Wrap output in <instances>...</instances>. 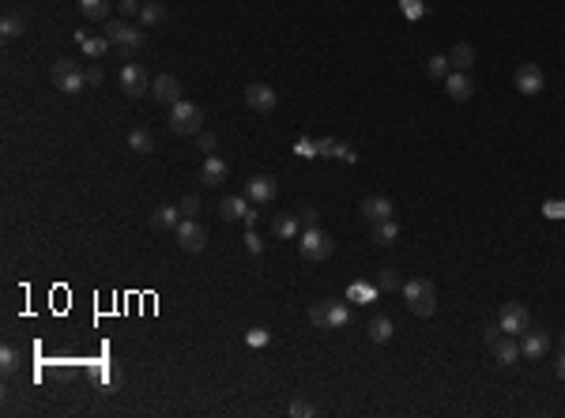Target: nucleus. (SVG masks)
I'll list each match as a JSON object with an SVG mask.
<instances>
[{
	"label": "nucleus",
	"mask_w": 565,
	"mask_h": 418,
	"mask_svg": "<svg viewBox=\"0 0 565 418\" xmlns=\"http://www.w3.org/2000/svg\"><path fill=\"white\" fill-rule=\"evenodd\" d=\"M128 147L140 151V155H151L155 151V136L147 132V128H133V132H128Z\"/></svg>",
	"instance_id": "24"
},
{
	"label": "nucleus",
	"mask_w": 565,
	"mask_h": 418,
	"mask_svg": "<svg viewBox=\"0 0 565 418\" xmlns=\"http://www.w3.org/2000/svg\"><path fill=\"white\" fill-rule=\"evenodd\" d=\"M249 207H253V204H249L245 196H227V200L219 204V215L227 219V223H234V219H245L249 215Z\"/></svg>",
	"instance_id": "20"
},
{
	"label": "nucleus",
	"mask_w": 565,
	"mask_h": 418,
	"mask_svg": "<svg viewBox=\"0 0 565 418\" xmlns=\"http://www.w3.org/2000/svg\"><path fill=\"white\" fill-rule=\"evenodd\" d=\"M449 64H452L456 72H471V64H475V46H467V42L452 46V53H449Z\"/></svg>",
	"instance_id": "22"
},
{
	"label": "nucleus",
	"mask_w": 565,
	"mask_h": 418,
	"mask_svg": "<svg viewBox=\"0 0 565 418\" xmlns=\"http://www.w3.org/2000/svg\"><path fill=\"white\" fill-rule=\"evenodd\" d=\"M403 298H407V309H411L415 317H433V309H437V286L430 279L403 283Z\"/></svg>",
	"instance_id": "2"
},
{
	"label": "nucleus",
	"mask_w": 565,
	"mask_h": 418,
	"mask_svg": "<svg viewBox=\"0 0 565 418\" xmlns=\"http://www.w3.org/2000/svg\"><path fill=\"white\" fill-rule=\"evenodd\" d=\"M351 320V309L343 302H328V328H343Z\"/></svg>",
	"instance_id": "30"
},
{
	"label": "nucleus",
	"mask_w": 565,
	"mask_h": 418,
	"mask_svg": "<svg viewBox=\"0 0 565 418\" xmlns=\"http://www.w3.org/2000/svg\"><path fill=\"white\" fill-rule=\"evenodd\" d=\"M546 350H550V335L546 332H532L528 328V332L520 335V355L524 358H543Z\"/></svg>",
	"instance_id": "15"
},
{
	"label": "nucleus",
	"mask_w": 565,
	"mask_h": 418,
	"mask_svg": "<svg viewBox=\"0 0 565 418\" xmlns=\"http://www.w3.org/2000/svg\"><path fill=\"white\" fill-rule=\"evenodd\" d=\"M392 332H396V328H392L388 317H373V320H370V339H373V343H388Z\"/></svg>",
	"instance_id": "28"
},
{
	"label": "nucleus",
	"mask_w": 565,
	"mask_h": 418,
	"mask_svg": "<svg viewBox=\"0 0 565 418\" xmlns=\"http://www.w3.org/2000/svg\"><path fill=\"white\" fill-rule=\"evenodd\" d=\"M245 102H249L256 113H271V110H275V90H271L268 83H249V87H245Z\"/></svg>",
	"instance_id": "10"
},
{
	"label": "nucleus",
	"mask_w": 565,
	"mask_h": 418,
	"mask_svg": "<svg viewBox=\"0 0 565 418\" xmlns=\"http://www.w3.org/2000/svg\"><path fill=\"white\" fill-rule=\"evenodd\" d=\"M151 95L159 98V102H166V106L181 102V83H177V75H155V80H151Z\"/></svg>",
	"instance_id": "12"
},
{
	"label": "nucleus",
	"mask_w": 565,
	"mask_h": 418,
	"mask_svg": "<svg viewBox=\"0 0 565 418\" xmlns=\"http://www.w3.org/2000/svg\"><path fill=\"white\" fill-rule=\"evenodd\" d=\"M554 373H558L561 381H565V350H561V358H558V365H554Z\"/></svg>",
	"instance_id": "47"
},
{
	"label": "nucleus",
	"mask_w": 565,
	"mask_h": 418,
	"mask_svg": "<svg viewBox=\"0 0 565 418\" xmlns=\"http://www.w3.org/2000/svg\"><path fill=\"white\" fill-rule=\"evenodd\" d=\"M268 339H271L268 328H253V332L245 335V343H249V347H268Z\"/></svg>",
	"instance_id": "35"
},
{
	"label": "nucleus",
	"mask_w": 565,
	"mask_h": 418,
	"mask_svg": "<svg viewBox=\"0 0 565 418\" xmlns=\"http://www.w3.org/2000/svg\"><path fill=\"white\" fill-rule=\"evenodd\" d=\"M497 324H502L505 335H524V332L532 328V313H528V305H520V302H505Z\"/></svg>",
	"instance_id": "6"
},
{
	"label": "nucleus",
	"mask_w": 565,
	"mask_h": 418,
	"mask_svg": "<svg viewBox=\"0 0 565 418\" xmlns=\"http://www.w3.org/2000/svg\"><path fill=\"white\" fill-rule=\"evenodd\" d=\"M245 249H249V253H253V256H256V253H264V241H260V234H256L253 226H249V230H245Z\"/></svg>",
	"instance_id": "36"
},
{
	"label": "nucleus",
	"mask_w": 565,
	"mask_h": 418,
	"mask_svg": "<svg viewBox=\"0 0 565 418\" xmlns=\"http://www.w3.org/2000/svg\"><path fill=\"white\" fill-rule=\"evenodd\" d=\"M543 215L546 219H565V200H546L543 204Z\"/></svg>",
	"instance_id": "38"
},
{
	"label": "nucleus",
	"mask_w": 565,
	"mask_h": 418,
	"mask_svg": "<svg viewBox=\"0 0 565 418\" xmlns=\"http://www.w3.org/2000/svg\"><path fill=\"white\" fill-rule=\"evenodd\" d=\"M117 83H121V90H125L128 98H140L143 90H151L147 72H143L136 61H128V64H125V68H121V75H117Z\"/></svg>",
	"instance_id": "8"
},
{
	"label": "nucleus",
	"mask_w": 565,
	"mask_h": 418,
	"mask_svg": "<svg viewBox=\"0 0 565 418\" xmlns=\"http://www.w3.org/2000/svg\"><path fill=\"white\" fill-rule=\"evenodd\" d=\"M358 211H362L366 223H380V219H392V200L388 196H366Z\"/></svg>",
	"instance_id": "13"
},
{
	"label": "nucleus",
	"mask_w": 565,
	"mask_h": 418,
	"mask_svg": "<svg viewBox=\"0 0 565 418\" xmlns=\"http://www.w3.org/2000/svg\"><path fill=\"white\" fill-rule=\"evenodd\" d=\"M309 324H317V328H328V302H317L309 309Z\"/></svg>",
	"instance_id": "33"
},
{
	"label": "nucleus",
	"mask_w": 565,
	"mask_h": 418,
	"mask_svg": "<svg viewBox=\"0 0 565 418\" xmlns=\"http://www.w3.org/2000/svg\"><path fill=\"white\" fill-rule=\"evenodd\" d=\"M227 174H230V166L219 159V155H207L204 159V166H200V181L207 189H215V185H222V181H227Z\"/></svg>",
	"instance_id": "14"
},
{
	"label": "nucleus",
	"mask_w": 565,
	"mask_h": 418,
	"mask_svg": "<svg viewBox=\"0 0 565 418\" xmlns=\"http://www.w3.org/2000/svg\"><path fill=\"white\" fill-rule=\"evenodd\" d=\"M87 19H106L110 16V0H76Z\"/></svg>",
	"instance_id": "29"
},
{
	"label": "nucleus",
	"mask_w": 565,
	"mask_h": 418,
	"mask_svg": "<svg viewBox=\"0 0 565 418\" xmlns=\"http://www.w3.org/2000/svg\"><path fill=\"white\" fill-rule=\"evenodd\" d=\"M83 75H87V83H90V87H98L102 80H106V72H102V68H98V64H95V68H87Z\"/></svg>",
	"instance_id": "42"
},
{
	"label": "nucleus",
	"mask_w": 565,
	"mask_h": 418,
	"mask_svg": "<svg viewBox=\"0 0 565 418\" xmlns=\"http://www.w3.org/2000/svg\"><path fill=\"white\" fill-rule=\"evenodd\" d=\"M19 365H23V355H19L16 347H11V343L0 347V370H4V373H16Z\"/></svg>",
	"instance_id": "31"
},
{
	"label": "nucleus",
	"mask_w": 565,
	"mask_h": 418,
	"mask_svg": "<svg viewBox=\"0 0 565 418\" xmlns=\"http://www.w3.org/2000/svg\"><path fill=\"white\" fill-rule=\"evenodd\" d=\"M517 90L520 95H539V90H543V68H539V64H520L517 68Z\"/></svg>",
	"instance_id": "11"
},
{
	"label": "nucleus",
	"mask_w": 565,
	"mask_h": 418,
	"mask_svg": "<svg viewBox=\"0 0 565 418\" xmlns=\"http://www.w3.org/2000/svg\"><path fill=\"white\" fill-rule=\"evenodd\" d=\"M181 219H185V215H181V207H170V204H166V207H155L151 226H155V230H177Z\"/></svg>",
	"instance_id": "19"
},
{
	"label": "nucleus",
	"mask_w": 565,
	"mask_h": 418,
	"mask_svg": "<svg viewBox=\"0 0 565 418\" xmlns=\"http://www.w3.org/2000/svg\"><path fill=\"white\" fill-rule=\"evenodd\" d=\"M275 192H279V189H275V181H271V177H264V174L245 181V196H249V200H253L256 207L271 204V200H275Z\"/></svg>",
	"instance_id": "9"
},
{
	"label": "nucleus",
	"mask_w": 565,
	"mask_h": 418,
	"mask_svg": "<svg viewBox=\"0 0 565 418\" xmlns=\"http://www.w3.org/2000/svg\"><path fill=\"white\" fill-rule=\"evenodd\" d=\"M291 414H294V418H309V414H313V407H309L306 399H291Z\"/></svg>",
	"instance_id": "41"
},
{
	"label": "nucleus",
	"mask_w": 565,
	"mask_h": 418,
	"mask_svg": "<svg viewBox=\"0 0 565 418\" xmlns=\"http://www.w3.org/2000/svg\"><path fill=\"white\" fill-rule=\"evenodd\" d=\"M204 128V110L196 106V102H174L170 106V132H177V136H196Z\"/></svg>",
	"instance_id": "3"
},
{
	"label": "nucleus",
	"mask_w": 565,
	"mask_h": 418,
	"mask_svg": "<svg viewBox=\"0 0 565 418\" xmlns=\"http://www.w3.org/2000/svg\"><path fill=\"white\" fill-rule=\"evenodd\" d=\"M49 75H53V90H61V95H80L83 83H87V75L80 72V64L68 61V57H57Z\"/></svg>",
	"instance_id": "4"
},
{
	"label": "nucleus",
	"mask_w": 565,
	"mask_h": 418,
	"mask_svg": "<svg viewBox=\"0 0 565 418\" xmlns=\"http://www.w3.org/2000/svg\"><path fill=\"white\" fill-rule=\"evenodd\" d=\"M298 249H301V256H306V260H328L336 245H332V238H328L321 226H306V230L298 234Z\"/></svg>",
	"instance_id": "5"
},
{
	"label": "nucleus",
	"mask_w": 565,
	"mask_h": 418,
	"mask_svg": "<svg viewBox=\"0 0 565 418\" xmlns=\"http://www.w3.org/2000/svg\"><path fill=\"white\" fill-rule=\"evenodd\" d=\"M256 219H260V211H256V207H249V215L242 219V223H245V230H249V226H256Z\"/></svg>",
	"instance_id": "46"
},
{
	"label": "nucleus",
	"mask_w": 565,
	"mask_h": 418,
	"mask_svg": "<svg viewBox=\"0 0 565 418\" xmlns=\"http://www.w3.org/2000/svg\"><path fill=\"white\" fill-rule=\"evenodd\" d=\"M561 350H565V332H561Z\"/></svg>",
	"instance_id": "48"
},
{
	"label": "nucleus",
	"mask_w": 565,
	"mask_h": 418,
	"mask_svg": "<svg viewBox=\"0 0 565 418\" xmlns=\"http://www.w3.org/2000/svg\"><path fill=\"white\" fill-rule=\"evenodd\" d=\"M301 226H317V211H313V207H301Z\"/></svg>",
	"instance_id": "43"
},
{
	"label": "nucleus",
	"mask_w": 565,
	"mask_h": 418,
	"mask_svg": "<svg viewBox=\"0 0 565 418\" xmlns=\"http://www.w3.org/2000/svg\"><path fill=\"white\" fill-rule=\"evenodd\" d=\"M449 72H452V64H449V57H445V53L426 61V75H430V80H449Z\"/></svg>",
	"instance_id": "27"
},
{
	"label": "nucleus",
	"mask_w": 565,
	"mask_h": 418,
	"mask_svg": "<svg viewBox=\"0 0 565 418\" xmlns=\"http://www.w3.org/2000/svg\"><path fill=\"white\" fill-rule=\"evenodd\" d=\"M494 358H497V362H502V365H512V362H517V358H520V347H517V343H512V339H509V335H502V339H497V343H494Z\"/></svg>",
	"instance_id": "23"
},
{
	"label": "nucleus",
	"mask_w": 565,
	"mask_h": 418,
	"mask_svg": "<svg viewBox=\"0 0 565 418\" xmlns=\"http://www.w3.org/2000/svg\"><path fill=\"white\" fill-rule=\"evenodd\" d=\"M347 294H351V298H373V291H370V286H351Z\"/></svg>",
	"instance_id": "45"
},
{
	"label": "nucleus",
	"mask_w": 565,
	"mask_h": 418,
	"mask_svg": "<svg viewBox=\"0 0 565 418\" xmlns=\"http://www.w3.org/2000/svg\"><path fill=\"white\" fill-rule=\"evenodd\" d=\"M271 230H275V238H298V234L306 230V226H301V219H298V215L286 211V215H275Z\"/></svg>",
	"instance_id": "21"
},
{
	"label": "nucleus",
	"mask_w": 565,
	"mask_h": 418,
	"mask_svg": "<svg viewBox=\"0 0 565 418\" xmlns=\"http://www.w3.org/2000/svg\"><path fill=\"white\" fill-rule=\"evenodd\" d=\"M177 207H181V215H185V219H196V211H200V196H185Z\"/></svg>",
	"instance_id": "37"
},
{
	"label": "nucleus",
	"mask_w": 565,
	"mask_h": 418,
	"mask_svg": "<svg viewBox=\"0 0 565 418\" xmlns=\"http://www.w3.org/2000/svg\"><path fill=\"white\" fill-rule=\"evenodd\" d=\"M159 23H166V4L162 0H143L140 4V27L151 31V27H159Z\"/></svg>",
	"instance_id": "17"
},
{
	"label": "nucleus",
	"mask_w": 565,
	"mask_h": 418,
	"mask_svg": "<svg viewBox=\"0 0 565 418\" xmlns=\"http://www.w3.org/2000/svg\"><path fill=\"white\" fill-rule=\"evenodd\" d=\"M76 42L83 46V53H87V57H102V53H106V49L113 46L106 34H87V31H76Z\"/></svg>",
	"instance_id": "18"
},
{
	"label": "nucleus",
	"mask_w": 565,
	"mask_h": 418,
	"mask_svg": "<svg viewBox=\"0 0 565 418\" xmlns=\"http://www.w3.org/2000/svg\"><path fill=\"white\" fill-rule=\"evenodd\" d=\"M106 38H110L117 49H121L125 61H133V57L140 53V46L147 42V31H143V27H133V23L121 16V19H113L110 27H106Z\"/></svg>",
	"instance_id": "1"
},
{
	"label": "nucleus",
	"mask_w": 565,
	"mask_h": 418,
	"mask_svg": "<svg viewBox=\"0 0 565 418\" xmlns=\"http://www.w3.org/2000/svg\"><path fill=\"white\" fill-rule=\"evenodd\" d=\"M121 16H140V0H121Z\"/></svg>",
	"instance_id": "44"
},
{
	"label": "nucleus",
	"mask_w": 565,
	"mask_h": 418,
	"mask_svg": "<svg viewBox=\"0 0 565 418\" xmlns=\"http://www.w3.org/2000/svg\"><path fill=\"white\" fill-rule=\"evenodd\" d=\"M502 335H505V332H502V324H486V328H482V343H490V347H494Z\"/></svg>",
	"instance_id": "39"
},
{
	"label": "nucleus",
	"mask_w": 565,
	"mask_h": 418,
	"mask_svg": "<svg viewBox=\"0 0 565 418\" xmlns=\"http://www.w3.org/2000/svg\"><path fill=\"white\" fill-rule=\"evenodd\" d=\"M396 234H400V226L392 223V219H380V223H373V241H377V245H392V241H396Z\"/></svg>",
	"instance_id": "26"
},
{
	"label": "nucleus",
	"mask_w": 565,
	"mask_h": 418,
	"mask_svg": "<svg viewBox=\"0 0 565 418\" xmlns=\"http://www.w3.org/2000/svg\"><path fill=\"white\" fill-rule=\"evenodd\" d=\"M215 143H219V140H215L212 132H196V147H200V151L212 155V151H215Z\"/></svg>",
	"instance_id": "40"
},
{
	"label": "nucleus",
	"mask_w": 565,
	"mask_h": 418,
	"mask_svg": "<svg viewBox=\"0 0 565 418\" xmlns=\"http://www.w3.org/2000/svg\"><path fill=\"white\" fill-rule=\"evenodd\" d=\"M174 238H177V245L185 253H204V245H207V230L196 223V219H181L177 223V230H174Z\"/></svg>",
	"instance_id": "7"
},
{
	"label": "nucleus",
	"mask_w": 565,
	"mask_h": 418,
	"mask_svg": "<svg viewBox=\"0 0 565 418\" xmlns=\"http://www.w3.org/2000/svg\"><path fill=\"white\" fill-rule=\"evenodd\" d=\"M0 34H4V38H19V34H27V19L16 16V11H8V16L0 19Z\"/></svg>",
	"instance_id": "25"
},
{
	"label": "nucleus",
	"mask_w": 565,
	"mask_h": 418,
	"mask_svg": "<svg viewBox=\"0 0 565 418\" xmlns=\"http://www.w3.org/2000/svg\"><path fill=\"white\" fill-rule=\"evenodd\" d=\"M400 11H403L407 19H423L426 16V4H423V0H400Z\"/></svg>",
	"instance_id": "32"
},
{
	"label": "nucleus",
	"mask_w": 565,
	"mask_h": 418,
	"mask_svg": "<svg viewBox=\"0 0 565 418\" xmlns=\"http://www.w3.org/2000/svg\"><path fill=\"white\" fill-rule=\"evenodd\" d=\"M445 90H449L452 102H467L475 95V83H471L467 72H449V80H445Z\"/></svg>",
	"instance_id": "16"
},
{
	"label": "nucleus",
	"mask_w": 565,
	"mask_h": 418,
	"mask_svg": "<svg viewBox=\"0 0 565 418\" xmlns=\"http://www.w3.org/2000/svg\"><path fill=\"white\" fill-rule=\"evenodd\" d=\"M377 286H385V291H396V286H400L396 268H385V271H380V276H377Z\"/></svg>",
	"instance_id": "34"
}]
</instances>
